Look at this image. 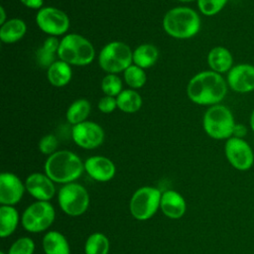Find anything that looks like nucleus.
<instances>
[{"mask_svg":"<svg viewBox=\"0 0 254 254\" xmlns=\"http://www.w3.org/2000/svg\"><path fill=\"white\" fill-rule=\"evenodd\" d=\"M226 79L213 70H203L193 75L188 83V97L195 104L212 106L219 104L226 96Z\"/></svg>","mask_w":254,"mask_h":254,"instance_id":"f257e3e1","label":"nucleus"},{"mask_svg":"<svg viewBox=\"0 0 254 254\" xmlns=\"http://www.w3.org/2000/svg\"><path fill=\"white\" fill-rule=\"evenodd\" d=\"M84 170V164L74 153L63 150L49 156L45 163V174L55 183L69 184L77 180Z\"/></svg>","mask_w":254,"mask_h":254,"instance_id":"f03ea898","label":"nucleus"},{"mask_svg":"<svg viewBox=\"0 0 254 254\" xmlns=\"http://www.w3.org/2000/svg\"><path fill=\"white\" fill-rule=\"evenodd\" d=\"M198 14L189 7H175L169 10L163 19L165 32L176 39H190L200 29Z\"/></svg>","mask_w":254,"mask_h":254,"instance_id":"7ed1b4c3","label":"nucleus"},{"mask_svg":"<svg viewBox=\"0 0 254 254\" xmlns=\"http://www.w3.org/2000/svg\"><path fill=\"white\" fill-rule=\"evenodd\" d=\"M235 124L232 111L220 103L209 106L202 118L204 132L215 140H227L232 137Z\"/></svg>","mask_w":254,"mask_h":254,"instance_id":"20e7f679","label":"nucleus"},{"mask_svg":"<svg viewBox=\"0 0 254 254\" xmlns=\"http://www.w3.org/2000/svg\"><path fill=\"white\" fill-rule=\"evenodd\" d=\"M95 51L92 44L78 34L65 35L60 42L58 57L73 65H86L94 60Z\"/></svg>","mask_w":254,"mask_h":254,"instance_id":"39448f33","label":"nucleus"},{"mask_svg":"<svg viewBox=\"0 0 254 254\" xmlns=\"http://www.w3.org/2000/svg\"><path fill=\"white\" fill-rule=\"evenodd\" d=\"M133 63V52L130 47L119 41L106 44L99 53L98 64L108 73L124 71Z\"/></svg>","mask_w":254,"mask_h":254,"instance_id":"423d86ee","label":"nucleus"},{"mask_svg":"<svg viewBox=\"0 0 254 254\" xmlns=\"http://www.w3.org/2000/svg\"><path fill=\"white\" fill-rule=\"evenodd\" d=\"M61 209L69 216L83 214L89 205V194L84 187L76 183H69L61 188L58 194Z\"/></svg>","mask_w":254,"mask_h":254,"instance_id":"0eeeda50","label":"nucleus"},{"mask_svg":"<svg viewBox=\"0 0 254 254\" xmlns=\"http://www.w3.org/2000/svg\"><path fill=\"white\" fill-rule=\"evenodd\" d=\"M162 192L154 187H142L132 195L130 211L134 218L147 220L151 218L160 207Z\"/></svg>","mask_w":254,"mask_h":254,"instance_id":"6e6552de","label":"nucleus"},{"mask_svg":"<svg viewBox=\"0 0 254 254\" xmlns=\"http://www.w3.org/2000/svg\"><path fill=\"white\" fill-rule=\"evenodd\" d=\"M56 217L55 208L50 201L38 200L29 205L22 215L23 227L32 233L48 229Z\"/></svg>","mask_w":254,"mask_h":254,"instance_id":"1a4fd4ad","label":"nucleus"},{"mask_svg":"<svg viewBox=\"0 0 254 254\" xmlns=\"http://www.w3.org/2000/svg\"><path fill=\"white\" fill-rule=\"evenodd\" d=\"M224 153L229 164L238 171H247L254 164V152L243 138L230 137L224 145Z\"/></svg>","mask_w":254,"mask_h":254,"instance_id":"9d476101","label":"nucleus"},{"mask_svg":"<svg viewBox=\"0 0 254 254\" xmlns=\"http://www.w3.org/2000/svg\"><path fill=\"white\" fill-rule=\"evenodd\" d=\"M36 23L40 30L54 37L64 35L69 27L67 15L55 7L41 8L36 15Z\"/></svg>","mask_w":254,"mask_h":254,"instance_id":"9b49d317","label":"nucleus"},{"mask_svg":"<svg viewBox=\"0 0 254 254\" xmlns=\"http://www.w3.org/2000/svg\"><path fill=\"white\" fill-rule=\"evenodd\" d=\"M71 137L74 143L87 150L99 147L104 140V131L100 125L92 121H84L73 125Z\"/></svg>","mask_w":254,"mask_h":254,"instance_id":"f8f14e48","label":"nucleus"},{"mask_svg":"<svg viewBox=\"0 0 254 254\" xmlns=\"http://www.w3.org/2000/svg\"><path fill=\"white\" fill-rule=\"evenodd\" d=\"M228 87L236 93H250L254 91V64L242 63L232 66L226 73Z\"/></svg>","mask_w":254,"mask_h":254,"instance_id":"ddd939ff","label":"nucleus"},{"mask_svg":"<svg viewBox=\"0 0 254 254\" xmlns=\"http://www.w3.org/2000/svg\"><path fill=\"white\" fill-rule=\"evenodd\" d=\"M26 187L13 173L0 175V202L2 205H14L18 203L25 191Z\"/></svg>","mask_w":254,"mask_h":254,"instance_id":"4468645a","label":"nucleus"},{"mask_svg":"<svg viewBox=\"0 0 254 254\" xmlns=\"http://www.w3.org/2000/svg\"><path fill=\"white\" fill-rule=\"evenodd\" d=\"M25 187L27 191L38 200L49 201L56 193L54 182L46 174H31L26 179Z\"/></svg>","mask_w":254,"mask_h":254,"instance_id":"2eb2a0df","label":"nucleus"},{"mask_svg":"<svg viewBox=\"0 0 254 254\" xmlns=\"http://www.w3.org/2000/svg\"><path fill=\"white\" fill-rule=\"evenodd\" d=\"M84 170L87 175L97 182L110 181L116 172L113 162L103 156H92L84 162Z\"/></svg>","mask_w":254,"mask_h":254,"instance_id":"dca6fc26","label":"nucleus"},{"mask_svg":"<svg viewBox=\"0 0 254 254\" xmlns=\"http://www.w3.org/2000/svg\"><path fill=\"white\" fill-rule=\"evenodd\" d=\"M160 207L163 213L173 219L181 218L187 209L184 196L176 190H166L162 193Z\"/></svg>","mask_w":254,"mask_h":254,"instance_id":"f3484780","label":"nucleus"},{"mask_svg":"<svg viewBox=\"0 0 254 254\" xmlns=\"http://www.w3.org/2000/svg\"><path fill=\"white\" fill-rule=\"evenodd\" d=\"M207 64L210 67V70L220 74L227 73L234 65L233 56L227 48L217 46L208 52Z\"/></svg>","mask_w":254,"mask_h":254,"instance_id":"a211bd4d","label":"nucleus"},{"mask_svg":"<svg viewBox=\"0 0 254 254\" xmlns=\"http://www.w3.org/2000/svg\"><path fill=\"white\" fill-rule=\"evenodd\" d=\"M27 31L26 23L22 19L7 20L0 28V39L5 44H13L21 40Z\"/></svg>","mask_w":254,"mask_h":254,"instance_id":"6ab92c4d","label":"nucleus"},{"mask_svg":"<svg viewBox=\"0 0 254 254\" xmlns=\"http://www.w3.org/2000/svg\"><path fill=\"white\" fill-rule=\"evenodd\" d=\"M72 71L70 64L67 63L59 60L56 61L49 68L47 72L48 79L50 83L57 87H62L66 85L71 79Z\"/></svg>","mask_w":254,"mask_h":254,"instance_id":"aec40b11","label":"nucleus"},{"mask_svg":"<svg viewBox=\"0 0 254 254\" xmlns=\"http://www.w3.org/2000/svg\"><path fill=\"white\" fill-rule=\"evenodd\" d=\"M45 254H70L66 238L59 231H49L43 238Z\"/></svg>","mask_w":254,"mask_h":254,"instance_id":"412c9836","label":"nucleus"},{"mask_svg":"<svg viewBox=\"0 0 254 254\" xmlns=\"http://www.w3.org/2000/svg\"><path fill=\"white\" fill-rule=\"evenodd\" d=\"M59 46L60 42L56 37L51 36L47 38L42 47L37 51L36 60L38 64L44 68H49L56 62Z\"/></svg>","mask_w":254,"mask_h":254,"instance_id":"4be33fe9","label":"nucleus"},{"mask_svg":"<svg viewBox=\"0 0 254 254\" xmlns=\"http://www.w3.org/2000/svg\"><path fill=\"white\" fill-rule=\"evenodd\" d=\"M159 58V51L152 44H142L133 52V63L141 68H148L154 65Z\"/></svg>","mask_w":254,"mask_h":254,"instance_id":"5701e85b","label":"nucleus"},{"mask_svg":"<svg viewBox=\"0 0 254 254\" xmlns=\"http://www.w3.org/2000/svg\"><path fill=\"white\" fill-rule=\"evenodd\" d=\"M19 221L18 211L13 205H2L0 207V235L2 238L11 235Z\"/></svg>","mask_w":254,"mask_h":254,"instance_id":"b1692460","label":"nucleus"},{"mask_svg":"<svg viewBox=\"0 0 254 254\" xmlns=\"http://www.w3.org/2000/svg\"><path fill=\"white\" fill-rule=\"evenodd\" d=\"M117 107L126 113H134L142 106L141 95L133 89H124L117 96Z\"/></svg>","mask_w":254,"mask_h":254,"instance_id":"393cba45","label":"nucleus"},{"mask_svg":"<svg viewBox=\"0 0 254 254\" xmlns=\"http://www.w3.org/2000/svg\"><path fill=\"white\" fill-rule=\"evenodd\" d=\"M90 108V103L86 99H76L66 110V120L72 125L84 122L89 115Z\"/></svg>","mask_w":254,"mask_h":254,"instance_id":"a878e982","label":"nucleus"},{"mask_svg":"<svg viewBox=\"0 0 254 254\" xmlns=\"http://www.w3.org/2000/svg\"><path fill=\"white\" fill-rule=\"evenodd\" d=\"M109 240L100 232L88 236L84 244V254H108Z\"/></svg>","mask_w":254,"mask_h":254,"instance_id":"bb28decb","label":"nucleus"},{"mask_svg":"<svg viewBox=\"0 0 254 254\" xmlns=\"http://www.w3.org/2000/svg\"><path fill=\"white\" fill-rule=\"evenodd\" d=\"M124 79L132 88H141L146 82V73L143 68L136 64H131L124 71Z\"/></svg>","mask_w":254,"mask_h":254,"instance_id":"cd10ccee","label":"nucleus"},{"mask_svg":"<svg viewBox=\"0 0 254 254\" xmlns=\"http://www.w3.org/2000/svg\"><path fill=\"white\" fill-rule=\"evenodd\" d=\"M101 89L108 96H117L122 91V81L114 73H108L101 81Z\"/></svg>","mask_w":254,"mask_h":254,"instance_id":"c85d7f7f","label":"nucleus"},{"mask_svg":"<svg viewBox=\"0 0 254 254\" xmlns=\"http://www.w3.org/2000/svg\"><path fill=\"white\" fill-rule=\"evenodd\" d=\"M197 7L204 16H214L218 14L229 0H196Z\"/></svg>","mask_w":254,"mask_h":254,"instance_id":"c756f323","label":"nucleus"},{"mask_svg":"<svg viewBox=\"0 0 254 254\" xmlns=\"http://www.w3.org/2000/svg\"><path fill=\"white\" fill-rule=\"evenodd\" d=\"M35 243L30 237H20L10 247L8 254H33Z\"/></svg>","mask_w":254,"mask_h":254,"instance_id":"7c9ffc66","label":"nucleus"},{"mask_svg":"<svg viewBox=\"0 0 254 254\" xmlns=\"http://www.w3.org/2000/svg\"><path fill=\"white\" fill-rule=\"evenodd\" d=\"M58 148V139L53 134L45 135L39 142V150L45 155H53Z\"/></svg>","mask_w":254,"mask_h":254,"instance_id":"2f4dec72","label":"nucleus"},{"mask_svg":"<svg viewBox=\"0 0 254 254\" xmlns=\"http://www.w3.org/2000/svg\"><path fill=\"white\" fill-rule=\"evenodd\" d=\"M98 109L103 113H110L117 107V100L113 96L105 95L98 101Z\"/></svg>","mask_w":254,"mask_h":254,"instance_id":"473e14b6","label":"nucleus"},{"mask_svg":"<svg viewBox=\"0 0 254 254\" xmlns=\"http://www.w3.org/2000/svg\"><path fill=\"white\" fill-rule=\"evenodd\" d=\"M246 134H247V128L242 124L236 123L235 127H234V130H233V137L244 139Z\"/></svg>","mask_w":254,"mask_h":254,"instance_id":"72a5a7b5","label":"nucleus"},{"mask_svg":"<svg viewBox=\"0 0 254 254\" xmlns=\"http://www.w3.org/2000/svg\"><path fill=\"white\" fill-rule=\"evenodd\" d=\"M23 5L31 9H41L44 0H20Z\"/></svg>","mask_w":254,"mask_h":254,"instance_id":"f704fd0d","label":"nucleus"},{"mask_svg":"<svg viewBox=\"0 0 254 254\" xmlns=\"http://www.w3.org/2000/svg\"><path fill=\"white\" fill-rule=\"evenodd\" d=\"M0 14H1V18H0V24L3 25L6 22V14H5V10L4 8L1 6L0 7Z\"/></svg>","mask_w":254,"mask_h":254,"instance_id":"c9c22d12","label":"nucleus"},{"mask_svg":"<svg viewBox=\"0 0 254 254\" xmlns=\"http://www.w3.org/2000/svg\"><path fill=\"white\" fill-rule=\"evenodd\" d=\"M249 123H250V128L252 130V132L254 133V108L250 114V117H249Z\"/></svg>","mask_w":254,"mask_h":254,"instance_id":"e433bc0d","label":"nucleus"},{"mask_svg":"<svg viewBox=\"0 0 254 254\" xmlns=\"http://www.w3.org/2000/svg\"><path fill=\"white\" fill-rule=\"evenodd\" d=\"M178 1H180V2H186V3H188V2H192V1H194V0H178Z\"/></svg>","mask_w":254,"mask_h":254,"instance_id":"4c0bfd02","label":"nucleus"},{"mask_svg":"<svg viewBox=\"0 0 254 254\" xmlns=\"http://www.w3.org/2000/svg\"><path fill=\"white\" fill-rule=\"evenodd\" d=\"M0 254H5V253H4V252H1V253H0Z\"/></svg>","mask_w":254,"mask_h":254,"instance_id":"58836bf2","label":"nucleus"}]
</instances>
